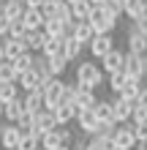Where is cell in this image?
Wrapping results in <instances>:
<instances>
[{
    "instance_id": "3957f363",
    "label": "cell",
    "mask_w": 147,
    "mask_h": 150,
    "mask_svg": "<svg viewBox=\"0 0 147 150\" xmlns=\"http://www.w3.org/2000/svg\"><path fill=\"white\" fill-rule=\"evenodd\" d=\"M22 137H25V131L16 123H3L0 126V147L3 150H19Z\"/></svg>"
},
{
    "instance_id": "bcb514c9",
    "label": "cell",
    "mask_w": 147,
    "mask_h": 150,
    "mask_svg": "<svg viewBox=\"0 0 147 150\" xmlns=\"http://www.w3.org/2000/svg\"><path fill=\"white\" fill-rule=\"evenodd\" d=\"M11 3H19V6H25V8H27V0H11Z\"/></svg>"
},
{
    "instance_id": "d4e9b609",
    "label": "cell",
    "mask_w": 147,
    "mask_h": 150,
    "mask_svg": "<svg viewBox=\"0 0 147 150\" xmlns=\"http://www.w3.org/2000/svg\"><path fill=\"white\" fill-rule=\"evenodd\" d=\"M144 8H147V0H125V16L134 22L144 14Z\"/></svg>"
},
{
    "instance_id": "ab89813d",
    "label": "cell",
    "mask_w": 147,
    "mask_h": 150,
    "mask_svg": "<svg viewBox=\"0 0 147 150\" xmlns=\"http://www.w3.org/2000/svg\"><path fill=\"white\" fill-rule=\"evenodd\" d=\"M134 131H136V139H139V142H144V139H147V123H142V126H134Z\"/></svg>"
},
{
    "instance_id": "8fae6325",
    "label": "cell",
    "mask_w": 147,
    "mask_h": 150,
    "mask_svg": "<svg viewBox=\"0 0 147 150\" xmlns=\"http://www.w3.org/2000/svg\"><path fill=\"white\" fill-rule=\"evenodd\" d=\"M128 52H134V55H147V33L131 28V33H128Z\"/></svg>"
},
{
    "instance_id": "e575fe53",
    "label": "cell",
    "mask_w": 147,
    "mask_h": 150,
    "mask_svg": "<svg viewBox=\"0 0 147 150\" xmlns=\"http://www.w3.org/2000/svg\"><path fill=\"white\" fill-rule=\"evenodd\" d=\"M36 71L44 76V79H52V71H49V57L44 55H36Z\"/></svg>"
},
{
    "instance_id": "2e32d148",
    "label": "cell",
    "mask_w": 147,
    "mask_h": 150,
    "mask_svg": "<svg viewBox=\"0 0 147 150\" xmlns=\"http://www.w3.org/2000/svg\"><path fill=\"white\" fill-rule=\"evenodd\" d=\"M22 101H25V109L33 112V115H38V112L46 109V107H44V93H41V90H36V93H25Z\"/></svg>"
},
{
    "instance_id": "7dc6e473",
    "label": "cell",
    "mask_w": 147,
    "mask_h": 150,
    "mask_svg": "<svg viewBox=\"0 0 147 150\" xmlns=\"http://www.w3.org/2000/svg\"><path fill=\"white\" fill-rule=\"evenodd\" d=\"M87 150H98V147H96V145H93V139H90V145H87Z\"/></svg>"
},
{
    "instance_id": "f35d334b",
    "label": "cell",
    "mask_w": 147,
    "mask_h": 150,
    "mask_svg": "<svg viewBox=\"0 0 147 150\" xmlns=\"http://www.w3.org/2000/svg\"><path fill=\"white\" fill-rule=\"evenodd\" d=\"M8 33H11V19L0 11V38H8Z\"/></svg>"
},
{
    "instance_id": "681fc988",
    "label": "cell",
    "mask_w": 147,
    "mask_h": 150,
    "mask_svg": "<svg viewBox=\"0 0 147 150\" xmlns=\"http://www.w3.org/2000/svg\"><path fill=\"white\" fill-rule=\"evenodd\" d=\"M65 3H71V6H74V3H76V0H65Z\"/></svg>"
},
{
    "instance_id": "8992f818",
    "label": "cell",
    "mask_w": 147,
    "mask_h": 150,
    "mask_svg": "<svg viewBox=\"0 0 147 150\" xmlns=\"http://www.w3.org/2000/svg\"><path fill=\"white\" fill-rule=\"evenodd\" d=\"M144 74H147V55H134V52H125V76L142 79Z\"/></svg>"
},
{
    "instance_id": "ee69618b",
    "label": "cell",
    "mask_w": 147,
    "mask_h": 150,
    "mask_svg": "<svg viewBox=\"0 0 147 150\" xmlns=\"http://www.w3.org/2000/svg\"><path fill=\"white\" fill-rule=\"evenodd\" d=\"M87 3H93V6H96V8H101L103 3H106V0H87Z\"/></svg>"
},
{
    "instance_id": "c3c4849f",
    "label": "cell",
    "mask_w": 147,
    "mask_h": 150,
    "mask_svg": "<svg viewBox=\"0 0 147 150\" xmlns=\"http://www.w3.org/2000/svg\"><path fill=\"white\" fill-rule=\"evenodd\" d=\"M6 3H8V0H0V8H3V6H6Z\"/></svg>"
},
{
    "instance_id": "b9f144b4",
    "label": "cell",
    "mask_w": 147,
    "mask_h": 150,
    "mask_svg": "<svg viewBox=\"0 0 147 150\" xmlns=\"http://www.w3.org/2000/svg\"><path fill=\"white\" fill-rule=\"evenodd\" d=\"M136 104H142V107H147V87H142V93H139V101Z\"/></svg>"
},
{
    "instance_id": "7c38bea8",
    "label": "cell",
    "mask_w": 147,
    "mask_h": 150,
    "mask_svg": "<svg viewBox=\"0 0 147 150\" xmlns=\"http://www.w3.org/2000/svg\"><path fill=\"white\" fill-rule=\"evenodd\" d=\"M41 85H44V76H41L36 68L19 76V87H22L25 93H36V90H41Z\"/></svg>"
},
{
    "instance_id": "9a60e30c",
    "label": "cell",
    "mask_w": 147,
    "mask_h": 150,
    "mask_svg": "<svg viewBox=\"0 0 147 150\" xmlns=\"http://www.w3.org/2000/svg\"><path fill=\"white\" fill-rule=\"evenodd\" d=\"M74 38L84 44V47H90L93 41H96V30H93L90 22H76V30H74Z\"/></svg>"
},
{
    "instance_id": "52a82bcc",
    "label": "cell",
    "mask_w": 147,
    "mask_h": 150,
    "mask_svg": "<svg viewBox=\"0 0 147 150\" xmlns=\"http://www.w3.org/2000/svg\"><path fill=\"white\" fill-rule=\"evenodd\" d=\"M134 107H136V104L120 98V96L112 98V115H115V123H117V126H125V123L134 117Z\"/></svg>"
},
{
    "instance_id": "d6a6232c",
    "label": "cell",
    "mask_w": 147,
    "mask_h": 150,
    "mask_svg": "<svg viewBox=\"0 0 147 150\" xmlns=\"http://www.w3.org/2000/svg\"><path fill=\"white\" fill-rule=\"evenodd\" d=\"M27 33H30V28H27V25H25V19H16V22H11V33H8V36H11V38H25V36H27Z\"/></svg>"
},
{
    "instance_id": "4dcf8cb0",
    "label": "cell",
    "mask_w": 147,
    "mask_h": 150,
    "mask_svg": "<svg viewBox=\"0 0 147 150\" xmlns=\"http://www.w3.org/2000/svg\"><path fill=\"white\" fill-rule=\"evenodd\" d=\"M71 63V60H68L65 55H57V57H49V71H52V76H60L65 71V66Z\"/></svg>"
},
{
    "instance_id": "5b68a950",
    "label": "cell",
    "mask_w": 147,
    "mask_h": 150,
    "mask_svg": "<svg viewBox=\"0 0 147 150\" xmlns=\"http://www.w3.org/2000/svg\"><path fill=\"white\" fill-rule=\"evenodd\" d=\"M112 139H115V147L117 150H134L136 145H139V139H136V131H134V126H120L115 134H112Z\"/></svg>"
},
{
    "instance_id": "603a6c76",
    "label": "cell",
    "mask_w": 147,
    "mask_h": 150,
    "mask_svg": "<svg viewBox=\"0 0 147 150\" xmlns=\"http://www.w3.org/2000/svg\"><path fill=\"white\" fill-rule=\"evenodd\" d=\"M19 98V82H3L0 85V104H11Z\"/></svg>"
},
{
    "instance_id": "5bb4252c",
    "label": "cell",
    "mask_w": 147,
    "mask_h": 150,
    "mask_svg": "<svg viewBox=\"0 0 147 150\" xmlns=\"http://www.w3.org/2000/svg\"><path fill=\"white\" fill-rule=\"evenodd\" d=\"M22 41H25V47H27L30 52H38L41 55V52H44V44H46V33L44 30H30Z\"/></svg>"
},
{
    "instance_id": "4316f807",
    "label": "cell",
    "mask_w": 147,
    "mask_h": 150,
    "mask_svg": "<svg viewBox=\"0 0 147 150\" xmlns=\"http://www.w3.org/2000/svg\"><path fill=\"white\" fill-rule=\"evenodd\" d=\"M82 49H84V44H79L76 38H65V41H63V55H65L68 60L79 57V55H82Z\"/></svg>"
},
{
    "instance_id": "d6986e66",
    "label": "cell",
    "mask_w": 147,
    "mask_h": 150,
    "mask_svg": "<svg viewBox=\"0 0 147 150\" xmlns=\"http://www.w3.org/2000/svg\"><path fill=\"white\" fill-rule=\"evenodd\" d=\"M139 93H142V79H131V76H128V82L123 87V93H120V98L136 104V101H139Z\"/></svg>"
},
{
    "instance_id": "44dd1931",
    "label": "cell",
    "mask_w": 147,
    "mask_h": 150,
    "mask_svg": "<svg viewBox=\"0 0 147 150\" xmlns=\"http://www.w3.org/2000/svg\"><path fill=\"white\" fill-rule=\"evenodd\" d=\"M25 112H27V109H25V101L16 98L11 104H6V115H3V117H6V123H19V117Z\"/></svg>"
},
{
    "instance_id": "8d00e7d4",
    "label": "cell",
    "mask_w": 147,
    "mask_h": 150,
    "mask_svg": "<svg viewBox=\"0 0 147 150\" xmlns=\"http://www.w3.org/2000/svg\"><path fill=\"white\" fill-rule=\"evenodd\" d=\"M142 123H147V107L136 104V107H134V117H131V126H142Z\"/></svg>"
},
{
    "instance_id": "6da1fadb",
    "label": "cell",
    "mask_w": 147,
    "mask_h": 150,
    "mask_svg": "<svg viewBox=\"0 0 147 150\" xmlns=\"http://www.w3.org/2000/svg\"><path fill=\"white\" fill-rule=\"evenodd\" d=\"M76 82H79L84 90H96V87L103 85V68L96 63V60L79 63L76 66Z\"/></svg>"
},
{
    "instance_id": "836d02e7",
    "label": "cell",
    "mask_w": 147,
    "mask_h": 150,
    "mask_svg": "<svg viewBox=\"0 0 147 150\" xmlns=\"http://www.w3.org/2000/svg\"><path fill=\"white\" fill-rule=\"evenodd\" d=\"M36 117H38V115H33V112H25L22 117H19V123H16V126H19V128L25 131V134H30V131L36 128Z\"/></svg>"
},
{
    "instance_id": "277c9868",
    "label": "cell",
    "mask_w": 147,
    "mask_h": 150,
    "mask_svg": "<svg viewBox=\"0 0 147 150\" xmlns=\"http://www.w3.org/2000/svg\"><path fill=\"white\" fill-rule=\"evenodd\" d=\"M90 25H93V30H96V36H112L115 28H117V19H112L103 8H96L93 16H90Z\"/></svg>"
},
{
    "instance_id": "e0dca14e",
    "label": "cell",
    "mask_w": 147,
    "mask_h": 150,
    "mask_svg": "<svg viewBox=\"0 0 147 150\" xmlns=\"http://www.w3.org/2000/svg\"><path fill=\"white\" fill-rule=\"evenodd\" d=\"M96 104H98L96 90H84V87L76 93V98H74V107L79 109V112H82V109H96Z\"/></svg>"
},
{
    "instance_id": "1f68e13d",
    "label": "cell",
    "mask_w": 147,
    "mask_h": 150,
    "mask_svg": "<svg viewBox=\"0 0 147 150\" xmlns=\"http://www.w3.org/2000/svg\"><path fill=\"white\" fill-rule=\"evenodd\" d=\"M96 117H98V123L115 120V115H112V101H98L96 104Z\"/></svg>"
},
{
    "instance_id": "60d3db41",
    "label": "cell",
    "mask_w": 147,
    "mask_h": 150,
    "mask_svg": "<svg viewBox=\"0 0 147 150\" xmlns=\"http://www.w3.org/2000/svg\"><path fill=\"white\" fill-rule=\"evenodd\" d=\"M49 0H27V8H44Z\"/></svg>"
},
{
    "instance_id": "7a4b0ae2",
    "label": "cell",
    "mask_w": 147,
    "mask_h": 150,
    "mask_svg": "<svg viewBox=\"0 0 147 150\" xmlns=\"http://www.w3.org/2000/svg\"><path fill=\"white\" fill-rule=\"evenodd\" d=\"M41 93H44V107L49 112H55L60 104H63V93H65V82L60 76H52V79H44L41 85Z\"/></svg>"
},
{
    "instance_id": "74e56055",
    "label": "cell",
    "mask_w": 147,
    "mask_h": 150,
    "mask_svg": "<svg viewBox=\"0 0 147 150\" xmlns=\"http://www.w3.org/2000/svg\"><path fill=\"white\" fill-rule=\"evenodd\" d=\"M93 145H96L98 150H117L112 137H93Z\"/></svg>"
},
{
    "instance_id": "83f0119b",
    "label": "cell",
    "mask_w": 147,
    "mask_h": 150,
    "mask_svg": "<svg viewBox=\"0 0 147 150\" xmlns=\"http://www.w3.org/2000/svg\"><path fill=\"white\" fill-rule=\"evenodd\" d=\"M63 30H65V22H60V19H46L44 22V33L49 38H63Z\"/></svg>"
},
{
    "instance_id": "ffe728a7",
    "label": "cell",
    "mask_w": 147,
    "mask_h": 150,
    "mask_svg": "<svg viewBox=\"0 0 147 150\" xmlns=\"http://www.w3.org/2000/svg\"><path fill=\"white\" fill-rule=\"evenodd\" d=\"M71 8H74V19H76V22H90L93 11H96V6L87 3V0H76Z\"/></svg>"
},
{
    "instance_id": "4fadbf2b",
    "label": "cell",
    "mask_w": 147,
    "mask_h": 150,
    "mask_svg": "<svg viewBox=\"0 0 147 150\" xmlns=\"http://www.w3.org/2000/svg\"><path fill=\"white\" fill-rule=\"evenodd\" d=\"M3 49H6V57L8 60H16V57H22L25 52H30L27 47H25V41H19V38H3Z\"/></svg>"
},
{
    "instance_id": "9c48e42d",
    "label": "cell",
    "mask_w": 147,
    "mask_h": 150,
    "mask_svg": "<svg viewBox=\"0 0 147 150\" xmlns=\"http://www.w3.org/2000/svg\"><path fill=\"white\" fill-rule=\"evenodd\" d=\"M76 123H79L82 134L84 137H96L98 134V117H96V109H82L76 115Z\"/></svg>"
},
{
    "instance_id": "7402d4cb",
    "label": "cell",
    "mask_w": 147,
    "mask_h": 150,
    "mask_svg": "<svg viewBox=\"0 0 147 150\" xmlns=\"http://www.w3.org/2000/svg\"><path fill=\"white\" fill-rule=\"evenodd\" d=\"M76 115H79V109H76L74 104H60V107L55 109V117H57L60 126H68V123H71Z\"/></svg>"
},
{
    "instance_id": "d590c367",
    "label": "cell",
    "mask_w": 147,
    "mask_h": 150,
    "mask_svg": "<svg viewBox=\"0 0 147 150\" xmlns=\"http://www.w3.org/2000/svg\"><path fill=\"white\" fill-rule=\"evenodd\" d=\"M19 150H41V139H38V137H33V134H25V137H22Z\"/></svg>"
},
{
    "instance_id": "f6af8a7d",
    "label": "cell",
    "mask_w": 147,
    "mask_h": 150,
    "mask_svg": "<svg viewBox=\"0 0 147 150\" xmlns=\"http://www.w3.org/2000/svg\"><path fill=\"white\" fill-rule=\"evenodd\" d=\"M136 147H139V150H147V139H144V142H139Z\"/></svg>"
},
{
    "instance_id": "ba28073f",
    "label": "cell",
    "mask_w": 147,
    "mask_h": 150,
    "mask_svg": "<svg viewBox=\"0 0 147 150\" xmlns=\"http://www.w3.org/2000/svg\"><path fill=\"white\" fill-rule=\"evenodd\" d=\"M101 68H103V74H106V76L123 74V71H125V52H120V49L109 52V55L101 60Z\"/></svg>"
},
{
    "instance_id": "f907efd6",
    "label": "cell",
    "mask_w": 147,
    "mask_h": 150,
    "mask_svg": "<svg viewBox=\"0 0 147 150\" xmlns=\"http://www.w3.org/2000/svg\"><path fill=\"white\" fill-rule=\"evenodd\" d=\"M0 85H3V79H0Z\"/></svg>"
},
{
    "instance_id": "f1b7e54d",
    "label": "cell",
    "mask_w": 147,
    "mask_h": 150,
    "mask_svg": "<svg viewBox=\"0 0 147 150\" xmlns=\"http://www.w3.org/2000/svg\"><path fill=\"white\" fill-rule=\"evenodd\" d=\"M0 79H3V82H19V71H16L14 60H6V63L0 66Z\"/></svg>"
},
{
    "instance_id": "30bf717a",
    "label": "cell",
    "mask_w": 147,
    "mask_h": 150,
    "mask_svg": "<svg viewBox=\"0 0 147 150\" xmlns=\"http://www.w3.org/2000/svg\"><path fill=\"white\" fill-rule=\"evenodd\" d=\"M90 52H93V60H103L109 52H115V38L112 36H96V41L90 44Z\"/></svg>"
},
{
    "instance_id": "cb8c5ba5",
    "label": "cell",
    "mask_w": 147,
    "mask_h": 150,
    "mask_svg": "<svg viewBox=\"0 0 147 150\" xmlns=\"http://www.w3.org/2000/svg\"><path fill=\"white\" fill-rule=\"evenodd\" d=\"M63 134H60V128L55 131H49V134H44V139H41V150H57V147H63Z\"/></svg>"
},
{
    "instance_id": "7bdbcfd3",
    "label": "cell",
    "mask_w": 147,
    "mask_h": 150,
    "mask_svg": "<svg viewBox=\"0 0 147 150\" xmlns=\"http://www.w3.org/2000/svg\"><path fill=\"white\" fill-rule=\"evenodd\" d=\"M6 60H8V57H6V49H3V44H0V66H3Z\"/></svg>"
},
{
    "instance_id": "f546056e",
    "label": "cell",
    "mask_w": 147,
    "mask_h": 150,
    "mask_svg": "<svg viewBox=\"0 0 147 150\" xmlns=\"http://www.w3.org/2000/svg\"><path fill=\"white\" fill-rule=\"evenodd\" d=\"M125 82H128V76H125V71H123V74H112V76L106 79V85H109V90L115 93V96H120V93H123V87H125Z\"/></svg>"
},
{
    "instance_id": "484cf974",
    "label": "cell",
    "mask_w": 147,
    "mask_h": 150,
    "mask_svg": "<svg viewBox=\"0 0 147 150\" xmlns=\"http://www.w3.org/2000/svg\"><path fill=\"white\" fill-rule=\"evenodd\" d=\"M63 41H65V38H49V36H46V44H44V52H41V55H44V57H57V55H63Z\"/></svg>"
},
{
    "instance_id": "ac0fdd59",
    "label": "cell",
    "mask_w": 147,
    "mask_h": 150,
    "mask_svg": "<svg viewBox=\"0 0 147 150\" xmlns=\"http://www.w3.org/2000/svg\"><path fill=\"white\" fill-rule=\"evenodd\" d=\"M22 19H25V25H27L30 30H44L46 16H44V11H41V8H27Z\"/></svg>"
}]
</instances>
